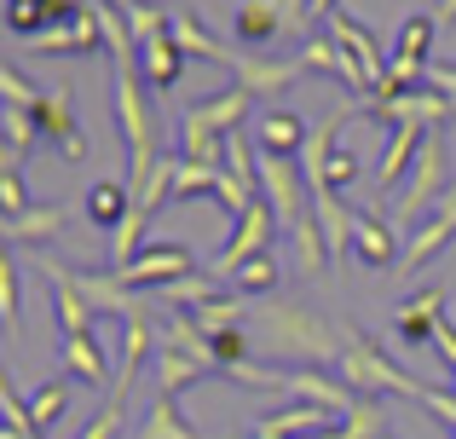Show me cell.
<instances>
[{
    "label": "cell",
    "instance_id": "1",
    "mask_svg": "<svg viewBox=\"0 0 456 439\" xmlns=\"http://www.w3.org/2000/svg\"><path fill=\"white\" fill-rule=\"evenodd\" d=\"M255 318L266 324V341L278 359L289 364H341V347H346V318H330L306 301H272V306H255Z\"/></svg>",
    "mask_w": 456,
    "mask_h": 439
},
{
    "label": "cell",
    "instance_id": "2",
    "mask_svg": "<svg viewBox=\"0 0 456 439\" xmlns=\"http://www.w3.org/2000/svg\"><path fill=\"white\" fill-rule=\"evenodd\" d=\"M35 266H41V278H64V283H76L81 289V301L93 306V313H110V318H139L145 306H139V295L127 289L116 272H87V266H69V260H58V255H35Z\"/></svg>",
    "mask_w": 456,
    "mask_h": 439
},
{
    "label": "cell",
    "instance_id": "3",
    "mask_svg": "<svg viewBox=\"0 0 456 439\" xmlns=\"http://www.w3.org/2000/svg\"><path fill=\"white\" fill-rule=\"evenodd\" d=\"M451 185H456V180H451V162H445V134H439V127H428L422 157H416L411 180H404L399 203H393V220H399V225H411V220H416V208L445 203V191H451Z\"/></svg>",
    "mask_w": 456,
    "mask_h": 439
},
{
    "label": "cell",
    "instance_id": "4",
    "mask_svg": "<svg viewBox=\"0 0 456 439\" xmlns=\"http://www.w3.org/2000/svg\"><path fill=\"white\" fill-rule=\"evenodd\" d=\"M434 29L439 18L434 12H416V18L399 23V41H393V69H387V87L381 93H411V87H428V69H434Z\"/></svg>",
    "mask_w": 456,
    "mask_h": 439
},
{
    "label": "cell",
    "instance_id": "5",
    "mask_svg": "<svg viewBox=\"0 0 456 439\" xmlns=\"http://www.w3.org/2000/svg\"><path fill=\"white\" fill-rule=\"evenodd\" d=\"M272 232H278V215H272V208H266V197H260V203L248 208L243 220H237L232 243H225V248H220V255H214L202 272H208L214 283H225V289H232V278H237V272H243L255 255H266V248H272Z\"/></svg>",
    "mask_w": 456,
    "mask_h": 439
},
{
    "label": "cell",
    "instance_id": "6",
    "mask_svg": "<svg viewBox=\"0 0 456 439\" xmlns=\"http://www.w3.org/2000/svg\"><path fill=\"white\" fill-rule=\"evenodd\" d=\"M29 110H35V127H41V139H46V145H53L64 162H81V157H87V134H81V122H76L69 87H41V99H35Z\"/></svg>",
    "mask_w": 456,
    "mask_h": 439
},
{
    "label": "cell",
    "instance_id": "7",
    "mask_svg": "<svg viewBox=\"0 0 456 439\" xmlns=\"http://www.w3.org/2000/svg\"><path fill=\"white\" fill-rule=\"evenodd\" d=\"M116 278L139 295V289H167V283H179V278H197V272H191V248L185 243H145Z\"/></svg>",
    "mask_w": 456,
    "mask_h": 439
},
{
    "label": "cell",
    "instance_id": "8",
    "mask_svg": "<svg viewBox=\"0 0 456 439\" xmlns=\"http://www.w3.org/2000/svg\"><path fill=\"white\" fill-rule=\"evenodd\" d=\"M283 394L295 399V405H318V411H330V417H353L364 399L353 394V387L341 382V376H323V370H306V364H295V370H283Z\"/></svg>",
    "mask_w": 456,
    "mask_h": 439
},
{
    "label": "cell",
    "instance_id": "9",
    "mask_svg": "<svg viewBox=\"0 0 456 439\" xmlns=\"http://www.w3.org/2000/svg\"><path fill=\"white\" fill-rule=\"evenodd\" d=\"M353 260L370 272H399L404 266V243L376 208H353Z\"/></svg>",
    "mask_w": 456,
    "mask_h": 439
},
{
    "label": "cell",
    "instance_id": "10",
    "mask_svg": "<svg viewBox=\"0 0 456 439\" xmlns=\"http://www.w3.org/2000/svg\"><path fill=\"white\" fill-rule=\"evenodd\" d=\"M248 110H255V93H248L243 81H232V87H220L214 99L185 104V116H179V122L202 127V134H214V139H232V134H237V122H243Z\"/></svg>",
    "mask_w": 456,
    "mask_h": 439
},
{
    "label": "cell",
    "instance_id": "11",
    "mask_svg": "<svg viewBox=\"0 0 456 439\" xmlns=\"http://www.w3.org/2000/svg\"><path fill=\"white\" fill-rule=\"evenodd\" d=\"M323 35H335V41L346 46V53L364 64V76H370V99H376L381 87H387V69H393V53H381V41L364 29L358 18H346V12H335L330 23H323Z\"/></svg>",
    "mask_w": 456,
    "mask_h": 439
},
{
    "label": "cell",
    "instance_id": "12",
    "mask_svg": "<svg viewBox=\"0 0 456 439\" xmlns=\"http://www.w3.org/2000/svg\"><path fill=\"white\" fill-rule=\"evenodd\" d=\"M439 324H445V289H439V283L416 289L411 301H399V313H393V336L411 341V347L434 341V336H439Z\"/></svg>",
    "mask_w": 456,
    "mask_h": 439
},
{
    "label": "cell",
    "instance_id": "13",
    "mask_svg": "<svg viewBox=\"0 0 456 439\" xmlns=\"http://www.w3.org/2000/svg\"><path fill=\"white\" fill-rule=\"evenodd\" d=\"M422 139H428V127H416V122L387 127V150H381V162H376V191H404L416 157H422Z\"/></svg>",
    "mask_w": 456,
    "mask_h": 439
},
{
    "label": "cell",
    "instance_id": "14",
    "mask_svg": "<svg viewBox=\"0 0 456 439\" xmlns=\"http://www.w3.org/2000/svg\"><path fill=\"white\" fill-rule=\"evenodd\" d=\"M156 324H151V313H139V318H127L122 324V370H116V387H110V399L116 405H127V394L139 387V370L151 364V353H156Z\"/></svg>",
    "mask_w": 456,
    "mask_h": 439
},
{
    "label": "cell",
    "instance_id": "15",
    "mask_svg": "<svg viewBox=\"0 0 456 439\" xmlns=\"http://www.w3.org/2000/svg\"><path fill=\"white\" fill-rule=\"evenodd\" d=\"M29 53H41V58H69V53H104V23H99V12H76L69 23H58V29H46L41 41L29 46Z\"/></svg>",
    "mask_w": 456,
    "mask_h": 439
},
{
    "label": "cell",
    "instance_id": "16",
    "mask_svg": "<svg viewBox=\"0 0 456 439\" xmlns=\"http://www.w3.org/2000/svg\"><path fill=\"white\" fill-rule=\"evenodd\" d=\"M255 139H260V150H266V157H289V162H301L312 127H306L295 110H266V116L255 122Z\"/></svg>",
    "mask_w": 456,
    "mask_h": 439
},
{
    "label": "cell",
    "instance_id": "17",
    "mask_svg": "<svg viewBox=\"0 0 456 439\" xmlns=\"http://www.w3.org/2000/svg\"><path fill=\"white\" fill-rule=\"evenodd\" d=\"M174 41L185 46V58H208V64H220V69H237V64H243V53H237V46H225V41H214L191 6L174 12Z\"/></svg>",
    "mask_w": 456,
    "mask_h": 439
},
{
    "label": "cell",
    "instance_id": "18",
    "mask_svg": "<svg viewBox=\"0 0 456 439\" xmlns=\"http://www.w3.org/2000/svg\"><path fill=\"white\" fill-rule=\"evenodd\" d=\"M58 359H64V370L69 376H81V382H93V387H116V376H110V353L99 347V336H69V341H58Z\"/></svg>",
    "mask_w": 456,
    "mask_h": 439
},
{
    "label": "cell",
    "instance_id": "19",
    "mask_svg": "<svg viewBox=\"0 0 456 439\" xmlns=\"http://www.w3.org/2000/svg\"><path fill=\"white\" fill-rule=\"evenodd\" d=\"M202 376H214V364H202L197 353L174 347V341H162V353H156V394L179 399L191 382H202Z\"/></svg>",
    "mask_w": 456,
    "mask_h": 439
},
{
    "label": "cell",
    "instance_id": "20",
    "mask_svg": "<svg viewBox=\"0 0 456 439\" xmlns=\"http://www.w3.org/2000/svg\"><path fill=\"white\" fill-rule=\"evenodd\" d=\"M301 58H260V53H243V64H237V81H243L255 99H266V93H283L295 76H301Z\"/></svg>",
    "mask_w": 456,
    "mask_h": 439
},
{
    "label": "cell",
    "instance_id": "21",
    "mask_svg": "<svg viewBox=\"0 0 456 439\" xmlns=\"http://www.w3.org/2000/svg\"><path fill=\"white\" fill-rule=\"evenodd\" d=\"M139 58H145V81L156 93H174L179 87V76H185V46L174 41V29L167 35H156V41L139 46Z\"/></svg>",
    "mask_w": 456,
    "mask_h": 439
},
{
    "label": "cell",
    "instance_id": "22",
    "mask_svg": "<svg viewBox=\"0 0 456 439\" xmlns=\"http://www.w3.org/2000/svg\"><path fill=\"white\" fill-rule=\"evenodd\" d=\"M232 29H237V41H243V46H272L283 35L278 0H243V6H237V18H232Z\"/></svg>",
    "mask_w": 456,
    "mask_h": 439
},
{
    "label": "cell",
    "instance_id": "23",
    "mask_svg": "<svg viewBox=\"0 0 456 439\" xmlns=\"http://www.w3.org/2000/svg\"><path fill=\"white\" fill-rule=\"evenodd\" d=\"M76 12L53 6V0H6V29L12 35H29V41H41L46 29H58V23H69Z\"/></svg>",
    "mask_w": 456,
    "mask_h": 439
},
{
    "label": "cell",
    "instance_id": "24",
    "mask_svg": "<svg viewBox=\"0 0 456 439\" xmlns=\"http://www.w3.org/2000/svg\"><path fill=\"white\" fill-rule=\"evenodd\" d=\"M46 283H53V324H58V341L87 336L99 313H93V306L81 301V289H76V283H64V278H46Z\"/></svg>",
    "mask_w": 456,
    "mask_h": 439
},
{
    "label": "cell",
    "instance_id": "25",
    "mask_svg": "<svg viewBox=\"0 0 456 439\" xmlns=\"http://www.w3.org/2000/svg\"><path fill=\"white\" fill-rule=\"evenodd\" d=\"M127 215H134V191H127V180H99L87 191V220L99 225V232H116Z\"/></svg>",
    "mask_w": 456,
    "mask_h": 439
},
{
    "label": "cell",
    "instance_id": "26",
    "mask_svg": "<svg viewBox=\"0 0 456 439\" xmlns=\"http://www.w3.org/2000/svg\"><path fill=\"white\" fill-rule=\"evenodd\" d=\"M139 439H197V428L185 422V411H179V399L156 394L151 411L139 417Z\"/></svg>",
    "mask_w": 456,
    "mask_h": 439
},
{
    "label": "cell",
    "instance_id": "27",
    "mask_svg": "<svg viewBox=\"0 0 456 439\" xmlns=\"http://www.w3.org/2000/svg\"><path fill=\"white\" fill-rule=\"evenodd\" d=\"M69 225V208L64 203H46V208H29L23 220H6V243L18 248V243H41V237H53V232H64Z\"/></svg>",
    "mask_w": 456,
    "mask_h": 439
},
{
    "label": "cell",
    "instance_id": "28",
    "mask_svg": "<svg viewBox=\"0 0 456 439\" xmlns=\"http://www.w3.org/2000/svg\"><path fill=\"white\" fill-rule=\"evenodd\" d=\"M41 127H35V110L29 104H6V162L0 168H23V157L35 150Z\"/></svg>",
    "mask_w": 456,
    "mask_h": 439
},
{
    "label": "cell",
    "instance_id": "29",
    "mask_svg": "<svg viewBox=\"0 0 456 439\" xmlns=\"http://www.w3.org/2000/svg\"><path fill=\"white\" fill-rule=\"evenodd\" d=\"M278 278H283V255H278V248H266V255H255L232 278V289L237 295H266V289H278Z\"/></svg>",
    "mask_w": 456,
    "mask_h": 439
},
{
    "label": "cell",
    "instance_id": "30",
    "mask_svg": "<svg viewBox=\"0 0 456 439\" xmlns=\"http://www.w3.org/2000/svg\"><path fill=\"white\" fill-rule=\"evenodd\" d=\"M174 174H179V157H162V162H156V168H151V180L145 185H139V191H134V208H139V215H156V208H162L167 203V197H174Z\"/></svg>",
    "mask_w": 456,
    "mask_h": 439
},
{
    "label": "cell",
    "instance_id": "31",
    "mask_svg": "<svg viewBox=\"0 0 456 439\" xmlns=\"http://www.w3.org/2000/svg\"><path fill=\"white\" fill-rule=\"evenodd\" d=\"M0 313H6V336H18V318H23V272L18 255H0Z\"/></svg>",
    "mask_w": 456,
    "mask_h": 439
},
{
    "label": "cell",
    "instance_id": "32",
    "mask_svg": "<svg viewBox=\"0 0 456 439\" xmlns=\"http://www.w3.org/2000/svg\"><path fill=\"white\" fill-rule=\"evenodd\" d=\"M64 411H69V387L64 382H46V387H35V394H29V422H35V434H41V439H46V428H53Z\"/></svg>",
    "mask_w": 456,
    "mask_h": 439
},
{
    "label": "cell",
    "instance_id": "33",
    "mask_svg": "<svg viewBox=\"0 0 456 439\" xmlns=\"http://www.w3.org/2000/svg\"><path fill=\"white\" fill-rule=\"evenodd\" d=\"M0 215H6V220L29 215V191H23V174L18 168H0Z\"/></svg>",
    "mask_w": 456,
    "mask_h": 439
},
{
    "label": "cell",
    "instance_id": "34",
    "mask_svg": "<svg viewBox=\"0 0 456 439\" xmlns=\"http://www.w3.org/2000/svg\"><path fill=\"white\" fill-rule=\"evenodd\" d=\"M0 99H6V104H35V99H41V87H29L18 64H0Z\"/></svg>",
    "mask_w": 456,
    "mask_h": 439
},
{
    "label": "cell",
    "instance_id": "35",
    "mask_svg": "<svg viewBox=\"0 0 456 439\" xmlns=\"http://www.w3.org/2000/svg\"><path fill=\"white\" fill-rule=\"evenodd\" d=\"M122 428H127V405H116V399H110V405L93 417V428L81 434V439H122Z\"/></svg>",
    "mask_w": 456,
    "mask_h": 439
},
{
    "label": "cell",
    "instance_id": "36",
    "mask_svg": "<svg viewBox=\"0 0 456 439\" xmlns=\"http://www.w3.org/2000/svg\"><path fill=\"white\" fill-rule=\"evenodd\" d=\"M416 405H428V411H434V417L456 434V394H445V387H428V382H422V399H416Z\"/></svg>",
    "mask_w": 456,
    "mask_h": 439
},
{
    "label": "cell",
    "instance_id": "37",
    "mask_svg": "<svg viewBox=\"0 0 456 439\" xmlns=\"http://www.w3.org/2000/svg\"><path fill=\"white\" fill-rule=\"evenodd\" d=\"M428 87L445 93V99L456 104V64H434V69H428Z\"/></svg>",
    "mask_w": 456,
    "mask_h": 439
},
{
    "label": "cell",
    "instance_id": "38",
    "mask_svg": "<svg viewBox=\"0 0 456 439\" xmlns=\"http://www.w3.org/2000/svg\"><path fill=\"white\" fill-rule=\"evenodd\" d=\"M341 12V0H312V23H330Z\"/></svg>",
    "mask_w": 456,
    "mask_h": 439
},
{
    "label": "cell",
    "instance_id": "39",
    "mask_svg": "<svg viewBox=\"0 0 456 439\" xmlns=\"http://www.w3.org/2000/svg\"><path fill=\"white\" fill-rule=\"evenodd\" d=\"M434 18H439V23H456V0H439V6H434Z\"/></svg>",
    "mask_w": 456,
    "mask_h": 439
},
{
    "label": "cell",
    "instance_id": "40",
    "mask_svg": "<svg viewBox=\"0 0 456 439\" xmlns=\"http://www.w3.org/2000/svg\"><path fill=\"white\" fill-rule=\"evenodd\" d=\"M0 439H41V434H29V428H0Z\"/></svg>",
    "mask_w": 456,
    "mask_h": 439
},
{
    "label": "cell",
    "instance_id": "41",
    "mask_svg": "<svg viewBox=\"0 0 456 439\" xmlns=\"http://www.w3.org/2000/svg\"><path fill=\"white\" fill-rule=\"evenodd\" d=\"M104 6H116V12H134V6H139V0H104Z\"/></svg>",
    "mask_w": 456,
    "mask_h": 439
}]
</instances>
